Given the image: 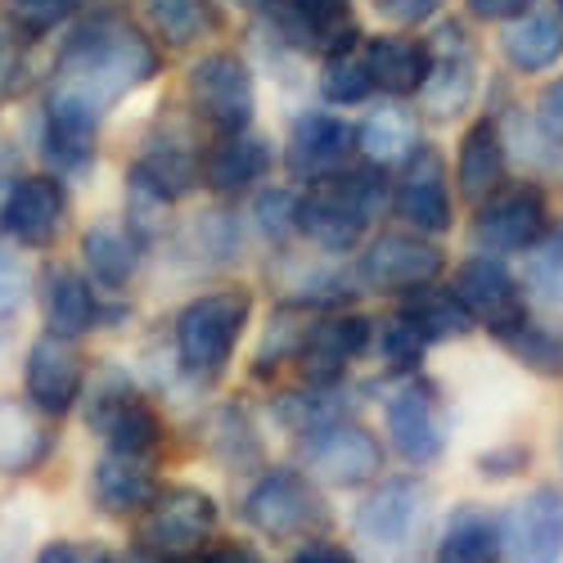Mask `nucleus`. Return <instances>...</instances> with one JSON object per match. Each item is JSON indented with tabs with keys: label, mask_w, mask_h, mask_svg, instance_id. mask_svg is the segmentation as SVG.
<instances>
[{
	"label": "nucleus",
	"mask_w": 563,
	"mask_h": 563,
	"mask_svg": "<svg viewBox=\"0 0 563 563\" xmlns=\"http://www.w3.org/2000/svg\"><path fill=\"white\" fill-rule=\"evenodd\" d=\"M369 10L379 14L384 23H393V27H424V23H433L442 10H446V0H369Z\"/></svg>",
	"instance_id": "51"
},
{
	"label": "nucleus",
	"mask_w": 563,
	"mask_h": 563,
	"mask_svg": "<svg viewBox=\"0 0 563 563\" xmlns=\"http://www.w3.org/2000/svg\"><path fill=\"white\" fill-rule=\"evenodd\" d=\"M185 563H271L249 537H217L212 545H203L195 559H185Z\"/></svg>",
	"instance_id": "54"
},
{
	"label": "nucleus",
	"mask_w": 563,
	"mask_h": 563,
	"mask_svg": "<svg viewBox=\"0 0 563 563\" xmlns=\"http://www.w3.org/2000/svg\"><path fill=\"white\" fill-rule=\"evenodd\" d=\"M257 19L275 51L316 64L347 55L365 41L361 19L352 14V0H266Z\"/></svg>",
	"instance_id": "11"
},
{
	"label": "nucleus",
	"mask_w": 563,
	"mask_h": 563,
	"mask_svg": "<svg viewBox=\"0 0 563 563\" xmlns=\"http://www.w3.org/2000/svg\"><path fill=\"white\" fill-rule=\"evenodd\" d=\"M519 279L537 311H563V221H554L545 240L523 253Z\"/></svg>",
	"instance_id": "44"
},
{
	"label": "nucleus",
	"mask_w": 563,
	"mask_h": 563,
	"mask_svg": "<svg viewBox=\"0 0 563 563\" xmlns=\"http://www.w3.org/2000/svg\"><path fill=\"white\" fill-rule=\"evenodd\" d=\"M118 563H180V559H172V554H163L145 541H131L126 550H118Z\"/></svg>",
	"instance_id": "56"
},
{
	"label": "nucleus",
	"mask_w": 563,
	"mask_h": 563,
	"mask_svg": "<svg viewBox=\"0 0 563 563\" xmlns=\"http://www.w3.org/2000/svg\"><path fill=\"white\" fill-rule=\"evenodd\" d=\"M32 298L41 307V330L55 334V339H68V343L113 334L122 324H131V316H135V307L126 298L100 294L86 279V271L68 257H45L36 266Z\"/></svg>",
	"instance_id": "7"
},
{
	"label": "nucleus",
	"mask_w": 563,
	"mask_h": 563,
	"mask_svg": "<svg viewBox=\"0 0 563 563\" xmlns=\"http://www.w3.org/2000/svg\"><path fill=\"white\" fill-rule=\"evenodd\" d=\"M32 36H23L19 27H10L0 19V109L23 100L32 81H36V68H32Z\"/></svg>",
	"instance_id": "47"
},
{
	"label": "nucleus",
	"mask_w": 563,
	"mask_h": 563,
	"mask_svg": "<svg viewBox=\"0 0 563 563\" xmlns=\"http://www.w3.org/2000/svg\"><path fill=\"white\" fill-rule=\"evenodd\" d=\"M163 492V468L158 460H140V455H118V451H100L86 468V500L100 519L126 523L140 519L154 496Z\"/></svg>",
	"instance_id": "25"
},
{
	"label": "nucleus",
	"mask_w": 563,
	"mask_h": 563,
	"mask_svg": "<svg viewBox=\"0 0 563 563\" xmlns=\"http://www.w3.org/2000/svg\"><path fill=\"white\" fill-rule=\"evenodd\" d=\"M185 118L208 135L257 126V73L240 51H203L185 68Z\"/></svg>",
	"instance_id": "10"
},
{
	"label": "nucleus",
	"mask_w": 563,
	"mask_h": 563,
	"mask_svg": "<svg viewBox=\"0 0 563 563\" xmlns=\"http://www.w3.org/2000/svg\"><path fill=\"white\" fill-rule=\"evenodd\" d=\"M158 73H163V55L145 23H135L118 10H81L51 59L45 90L77 100L81 109L109 122V113L126 96H135L140 86L158 81Z\"/></svg>",
	"instance_id": "1"
},
{
	"label": "nucleus",
	"mask_w": 563,
	"mask_h": 563,
	"mask_svg": "<svg viewBox=\"0 0 563 563\" xmlns=\"http://www.w3.org/2000/svg\"><path fill=\"white\" fill-rule=\"evenodd\" d=\"M365 384H285V388H275L271 401H266V419L271 424L302 442L320 429H330V424H343V419H361L365 415Z\"/></svg>",
	"instance_id": "24"
},
{
	"label": "nucleus",
	"mask_w": 563,
	"mask_h": 563,
	"mask_svg": "<svg viewBox=\"0 0 563 563\" xmlns=\"http://www.w3.org/2000/svg\"><path fill=\"white\" fill-rule=\"evenodd\" d=\"M145 262H150V253L131 240V230L118 217H100L77 234V266L86 271V279L100 294L126 298L135 289L140 271H145Z\"/></svg>",
	"instance_id": "29"
},
{
	"label": "nucleus",
	"mask_w": 563,
	"mask_h": 563,
	"mask_svg": "<svg viewBox=\"0 0 563 563\" xmlns=\"http://www.w3.org/2000/svg\"><path fill=\"white\" fill-rule=\"evenodd\" d=\"M532 113V126L550 140V145L563 154V77L559 81H550L541 96H537V104L528 109Z\"/></svg>",
	"instance_id": "52"
},
{
	"label": "nucleus",
	"mask_w": 563,
	"mask_h": 563,
	"mask_svg": "<svg viewBox=\"0 0 563 563\" xmlns=\"http://www.w3.org/2000/svg\"><path fill=\"white\" fill-rule=\"evenodd\" d=\"M167 415L163 406L150 397V388L131 397L113 419H109V429L100 433L104 451H118V455H140V460H158L163 464V451H167Z\"/></svg>",
	"instance_id": "38"
},
{
	"label": "nucleus",
	"mask_w": 563,
	"mask_h": 563,
	"mask_svg": "<svg viewBox=\"0 0 563 563\" xmlns=\"http://www.w3.org/2000/svg\"><path fill=\"white\" fill-rule=\"evenodd\" d=\"M514 365H523L541 384H563V311L528 307L514 324L492 339Z\"/></svg>",
	"instance_id": "32"
},
{
	"label": "nucleus",
	"mask_w": 563,
	"mask_h": 563,
	"mask_svg": "<svg viewBox=\"0 0 563 563\" xmlns=\"http://www.w3.org/2000/svg\"><path fill=\"white\" fill-rule=\"evenodd\" d=\"M532 464H537L532 442H496L474 455V474L483 483H519L532 474Z\"/></svg>",
	"instance_id": "48"
},
{
	"label": "nucleus",
	"mask_w": 563,
	"mask_h": 563,
	"mask_svg": "<svg viewBox=\"0 0 563 563\" xmlns=\"http://www.w3.org/2000/svg\"><path fill=\"white\" fill-rule=\"evenodd\" d=\"M279 302L289 307H302V311H339V307H361L365 294L352 279V266L347 262H330L324 257L320 266H302L294 275V285L279 294Z\"/></svg>",
	"instance_id": "42"
},
{
	"label": "nucleus",
	"mask_w": 563,
	"mask_h": 563,
	"mask_svg": "<svg viewBox=\"0 0 563 563\" xmlns=\"http://www.w3.org/2000/svg\"><path fill=\"white\" fill-rule=\"evenodd\" d=\"M537 0H464V14L474 23H487V27H505L514 19H523Z\"/></svg>",
	"instance_id": "55"
},
{
	"label": "nucleus",
	"mask_w": 563,
	"mask_h": 563,
	"mask_svg": "<svg viewBox=\"0 0 563 563\" xmlns=\"http://www.w3.org/2000/svg\"><path fill=\"white\" fill-rule=\"evenodd\" d=\"M195 446L203 451L208 464H217L221 474L234 478H253L257 468L271 464L266 429L262 415L244 397H221L195 419Z\"/></svg>",
	"instance_id": "23"
},
{
	"label": "nucleus",
	"mask_w": 563,
	"mask_h": 563,
	"mask_svg": "<svg viewBox=\"0 0 563 563\" xmlns=\"http://www.w3.org/2000/svg\"><path fill=\"white\" fill-rule=\"evenodd\" d=\"M285 563H365V559H361L356 545H347V541L311 537V541H298V545L285 554Z\"/></svg>",
	"instance_id": "53"
},
{
	"label": "nucleus",
	"mask_w": 563,
	"mask_h": 563,
	"mask_svg": "<svg viewBox=\"0 0 563 563\" xmlns=\"http://www.w3.org/2000/svg\"><path fill=\"white\" fill-rule=\"evenodd\" d=\"M81 10H86V0H0V19L32 41L68 27Z\"/></svg>",
	"instance_id": "46"
},
{
	"label": "nucleus",
	"mask_w": 563,
	"mask_h": 563,
	"mask_svg": "<svg viewBox=\"0 0 563 563\" xmlns=\"http://www.w3.org/2000/svg\"><path fill=\"white\" fill-rule=\"evenodd\" d=\"M140 14L145 32L167 51H199L225 27L217 0H140Z\"/></svg>",
	"instance_id": "36"
},
{
	"label": "nucleus",
	"mask_w": 563,
	"mask_h": 563,
	"mask_svg": "<svg viewBox=\"0 0 563 563\" xmlns=\"http://www.w3.org/2000/svg\"><path fill=\"white\" fill-rule=\"evenodd\" d=\"M135 523H140L135 541L185 563L221 537V500L199 483H163L154 505Z\"/></svg>",
	"instance_id": "18"
},
{
	"label": "nucleus",
	"mask_w": 563,
	"mask_h": 563,
	"mask_svg": "<svg viewBox=\"0 0 563 563\" xmlns=\"http://www.w3.org/2000/svg\"><path fill=\"white\" fill-rule=\"evenodd\" d=\"M240 523L262 541H311L334 532V509L298 464H266L249 478L240 505Z\"/></svg>",
	"instance_id": "5"
},
{
	"label": "nucleus",
	"mask_w": 563,
	"mask_h": 563,
	"mask_svg": "<svg viewBox=\"0 0 563 563\" xmlns=\"http://www.w3.org/2000/svg\"><path fill=\"white\" fill-rule=\"evenodd\" d=\"M253 320H257V294L240 285V279L190 294L172 311L167 324V374L195 397L217 393L234 356H240Z\"/></svg>",
	"instance_id": "2"
},
{
	"label": "nucleus",
	"mask_w": 563,
	"mask_h": 563,
	"mask_svg": "<svg viewBox=\"0 0 563 563\" xmlns=\"http://www.w3.org/2000/svg\"><path fill=\"white\" fill-rule=\"evenodd\" d=\"M419 126L424 122H419L415 109H406V100H379L356 122V158L397 172L419 145H424V131Z\"/></svg>",
	"instance_id": "34"
},
{
	"label": "nucleus",
	"mask_w": 563,
	"mask_h": 563,
	"mask_svg": "<svg viewBox=\"0 0 563 563\" xmlns=\"http://www.w3.org/2000/svg\"><path fill=\"white\" fill-rule=\"evenodd\" d=\"M505 519V559L509 563H563V487L537 483L514 496Z\"/></svg>",
	"instance_id": "26"
},
{
	"label": "nucleus",
	"mask_w": 563,
	"mask_h": 563,
	"mask_svg": "<svg viewBox=\"0 0 563 563\" xmlns=\"http://www.w3.org/2000/svg\"><path fill=\"white\" fill-rule=\"evenodd\" d=\"M86 352L81 343H68V339H55V334H36L23 352V401L64 424V419L77 415V401H81V388H86Z\"/></svg>",
	"instance_id": "22"
},
{
	"label": "nucleus",
	"mask_w": 563,
	"mask_h": 563,
	"mask_svg": "<svg viewBox=\"0 0 563 563\" xmlns=\"http://www.w3.org/2000/svg\"><path fill=\"white\" fill-rule=\"evenodd\" d=\"M275 163H279L275 140L257 126L234 131V135H212L199 150V190L217 203L253 199L271 180Z\"/></svg>",
	"instance_id": "19"
},
{
	"label": "nucleus",
	"mask_w": 563,
	"mask_h": 563,
	"mask_svg": "<svg viewBox=\"0 0 563 563\" xmlns=\"http://www.w3.org/2000/svg\"><path fill=\"white\" fill-rule=\"evenodd\" d=\"M379 419H384V446L393 460H401V468L415 474H429L446 460L451 446V410H446V393L429 369L410 374V379L384 384L379 397Z\"/></svg>",
	"instance_id": "6"
},
{
	"label": "nucleus",
	"mask_w": 563,
	"mask_h": 563,
	"mask_svg": "<svg viewBox=\"0 0 563 563\" xmlns=\"http://www.w3.org/2000/svg\"><path fill=\"white\" fill-rule=\"evenodd\" d=\"M554 10H559V14H563V0H554Z\"/></svg>",
	"instance_id": "57"
},
{
	"label": "nucleus",
	"mask_w": 563,
	"mask_h": 563,
	"mask_svg": "<svg viewBox=\"0 0 563 563\" xmlns=\"http://www.w3.org/2000/svg\"><path fill=\"white\" fill-rule=\"evenodd\" d=\"M347 163H356V122L324 104L294 113L285 150H279V167H285L289 185H316L343 172Z\"/></svg>",
	"instance_id": "21"
},
{
	"label": "nucleus",
	"mask_w": 563,
	"mask_h": 563,
	"mask_svg": "<svg viewBox=\"0 0 563 563\" xmlns=\"http://www.w3.org/2000/svg\"><path fill=\"white\" fill-rule=\"evenodd\" d=\"M73 225V190L51 172H19L0 190V244L14 253H55Z\"/></svg>",
	"instance_id": "13"
},
{
	"label": "nucleus",
	"mask_w": 563,
	"mask_h": 563,
	"mask_svg": "<svg viewBox=\"0 0 563 563\" xmlns=\"http://www.w3.org/2000/svg\"><path fill=\"white\" fill-rule=\"evenodd\" d=\"M393 307L415 324L419 334H424V343H429V347L460 343V339H468V334H478L474 316H468V311L460 307V298L451 294L446 279H438V285H424V289H415V294L397 298Z\"/></svg>",
	"instance_id": "37"
},
{
	"label": "nucleus",
	"mask_w": 563,
	"mask_h": 563,
	"mask_svg": "<svg viewBox=\"0 0 563 563\" xmlns=\"http://www.w3.org/2000/svg\"><path fill=\"white\" fill-rule=\"evenodd\" d=\"M316 96L324 109H361L374 100V81H369V68L361 59V45L347 55H334V59H324L320 73H316Z\"/></svg>",
	"instance_id": "45"
},
{
	"label": "nucleus",
	"mask_w": 563,
	"mask_h": 563,
	"mask_svg": "<svg viewBox=\"0 0 563 563\" xmlns=\"http://www.w3.org/2000/svg\"><path fill=\"white\" fill-rule=\"evenodd\" d=\"M249 230L271 253H294L298 249V185H262L249 208Z\"/></svg>",
	"instance_id": "43"
},
{
	"label": "nucleus",
	"mask_w": 563,
	"mask_h": 563,
	"mask_svg": "<svg viewBox=\"0 0 563 563\" xmlns=\"http://www.w3.org/2000/svg\"><path fill=\"white\" fill-rule=\"evenodd\" d=\"M27 563H118V550L100 537H45Z\"/></svg>",
	"instance_id": "50"
},
{
	"label": "nucleus",
	"mask_w": 563,
	"mask_h": 563,
	"mask_svg": "<svg viewBox=\"0 0 563 563\" xmlns=\"http://www.w3.org/2000/svg\"><path fill=\"white\" fill-rule=\"evenodd\" d=\"M32 285H36V271L23 262V253L0 244V324H19L23 307L32 302Z\"/></svg>",
	"instance_id": "49"
},
{
	"label": "nucleus",
	"mask_w": 563,
	"mask_h": 563,
	"mask_svg": "<svg viewBox=\"0 0 563 563\" xmlns=\"http://www.w3.org/2000/svg\"><path fill=\"white\" fill-rule=\"evenodd\" d=\"M393 172L374 163H347L316 185H298V244L330 262H347L379 221H388Z\"/></svg>",
	"instance_id": "3"
},
{
	"label": "nucleus",
	"mask_w": 563,
	"mask_h": 563,
	"mask_svg": "<svg viewBox=\"0 0 563 563\" xmlns=\"http://www.w3.org/2000/svg\"><path fill=\"white\" fill-rule=\"evenodd\" d=\"M429 352H433V347L424 343V334H419L397 307H388L384 316H374V347H369V361L379 365V388L419 374V369L429 365Z\"/></svg>",
	"instance_id": "40"
},
{
	"label": "nucleus",
	"mask_w": 563,
	"mask_h": 563,
	"mask_svg": "<svg viewBox=\"0 0 563 563\" xmlns=\"http://www.w3.org/2000/svg\"><path fill=\"white\" fill-rule=\"evenodd\" d=\"M369 347H374V316L365 307L311 311L302 324L289 384H347L352 369L369 361Z\"/></svg>",
	"instance_id": "15"
},
{
	"label": "nucleus",
	"mask_w": 563,
	"mask_h": 563,
	"mask_svg": "<svg viewBox=\"0 0 563 563\" xmlns=\"http://www.w3.org/2000/svg\"><path fill=\"white\" fill-rule=\"evenodd\" d=\"M59 451V424L23 397H0V478H36Z\"/></svg>",
	"instance_id": "31"
},
{
	"label": "nucleus",
	"mask_w": 563,
	"mask_h": 563,
	"mask_svg": "<svg viewBox=\"0 0 563 563\" xmlns=\"http://www.w3.org/2000/svg\"><path fill=\"white\" fill-rule=\"evenodd\" d=\"M500 59L519 77H541L563 59V14L554 5H532L523 19L500 27Z\"/></svg>",
	"instance_id": "35"
},
{
	"label": "nucleus",
	"mask_w": 563,
	"mask_h": 563,
	"mask_svg": "<svg viewBox=\"0 0 563 563\" xmlns=\"http://www.w3.org/2000/svg\"><path fill=\"white\" fill-rule=\"evenodd\" d=\"M446 285H451L460 307L474 316V324L487 339H496L505 324H514L532 307L528 294H523L519 271L509 266V257H496V253H468V257H460L451 266Z\"/></svg>",
	"instance_id": "20"
},
{
	"label": "nucleus",
	"mask_w": 563,
	"mask_h": 563,
	"mask_svg": "<svg viewBox=\"0 0 563 563\" xmlns=\"http://www.w3.org/2000/svg\"><path fill=\"white\" fill-rule=\"evenodd\" d=\"M180 230L185 234L172 230V240H185V253H190V262L212 266V271L240 266L244 253H249V240H253L249 217L234 208V203H217V199L203 212H195Z\"/></svg>",
	"instance_id": "33"
},
{
	"label": "nucleus",
	"mask_w": 563,
	"mask_h": 563,
	"mask_svg": "<svg viewBox=\"0 0 563 563\" xmlns=\"http://www.w3.org/2000/svg\"><path fill=\"white\" fill-rule=\"evenodd\" d=\"M311 311L302 307H289V302H275V311L266 316V334L249 361V379L257 388H285L289 369H294V356H298V343H302V324H307Z\"/></svg>",
	"instance_id": "39"
},
{
	"label": "nucleus",
	"mask_w": 563,
	"mask_h": 563,
	"mask_svg": "<svg viewBox=\"0 0 563 563\" xmlns=\"http://www.w3.org/2000/svg\"><path fill=\"white\" fill-rule=\"evenodd\" d=\"M294 464L320 492H365L388 474V446L361 419H343L294 442Z\"/></svg>",
	"instance_id": "12"
},
{
	"label": "nucleus",
	"mask_w": 563,
	"mask_h": 563,
	"mask_svg": "<svg viewBox=\"0 0 563 563\" xmlns=\"http://www.w3.org/2000/svg\"><path fill=\"white\" fill-rule=\"evenodd\" d=\"M424 41L433 51V68H429V81L419 86V96H415V113H419V122H433V126L460 122L478 104V90H483L478 41L460 19H442L433 27V36H424Z\"/></svg>",
	"instance_id": "14"
},
{
	"label": "nucleus",
	"mask_w": 563,
	"mask_h": 563,
	"mask_svg": "<svg viewBox=\"0 0 563 563\" xmlns=\"http://www.w3.org/2000/svg\"><path fill=\"white\" fill-rule=\"evenodd\" d=\"M352 279L365 298H406L424 285L446 279V249L429 234H415L406 225H379L369 240L347 257Z\"/></svg>",
	"instance_id": "8"
},
{
	"label": "nucleus",
	"mask_w": 563,
	"mask_h": 563,
	"mask_svg": "<svg viewBox=\"0 0 563 563\" xmlns=\"http://www.w3.org/2000/svg\"><path fill=\"white\" fill-rule=\"evenodd\" d=\"M145 393V384L122 365V361H90L86 369V388H81V401H77V419L90 438H100L109 429V419L131 401Z\"/></svg>",
	"instance_id": "41"
},
{
	"label": "nucleus",
	"mask_w": 563,
	"mask_h": 563,
	"mask_svg": "<svg viewBox=\"0 0 563 563\" xmlns=\"http://www.w3.org/2000/svg\"><path fill=\"white\" fill-rule=\"evenodd\" d=\"M100 145H104V118L81 109L77 100L41 90V104L32 118V154L41 172H51L68 185L90 180V172L100 167Z\"/></svg>",
	"instance_id": "16"
},
{
	"label": "nucleus",
	"mask_w": 563,
	"mask_h": 563,
	"mask_svg": "<svg viewBox=\"0 0 563 563\" xmlns=\"http://www.w3.org/2000/svg\"><path fill=\"white\" fill-rule=\"evenodd\" d=\"M361 59L369 68L374 96H384V100H415L419 86L429 81V68H433L429 41L424 36H410V32L365 36L361 41Z\"/></svg>",
	"instance_id": "30"
},
{
	"label": "nucleus",
	"mask_w": 563,
	"mask_h": 563,
	"mask_svg": "<svg viewBox=\"0 0 563 563\" xmlns=\"http://www.w3.org/2000/svg\"><path fill=\"white\" fill-rule=\"evenodd\" d=\"M509 145L505 131L496 122V113L474 118L460 131L455 145V163H451V180H455V199L460 208H478L483 199H492L500 185L509 180Z\"/></svg>",
	"instance_id": "28"
},
{
	"label": "nucleus",
	"mask_w": 563,
	"mask_h": 563,
	"mask_svg": "<svg viewBox=\"0 0 563 563\" xmlns=\"http://www.w3.org/2000/svg\"><path fill=\"white\" fill-rule=\"evenodd\" d=\"M429 563H509L500 509L487 500H455L433 528Z\"/></svg>",
	"instance_id": "27"
},
{
	"label": "nucleus",
	"mask_w": 563,
	"mask_h": 563,
	"mask_svg": "<svg viewBox=\"0 0 563 563\" xmlns=\"http://www.w3.org/2000/svg\"><path fill=\"white\" fill-rule=\"evenodd\" d=\"M554 203L550 190L537 176H519L505 180L492 199H483L478 208H468L464 221V240L474 253H496V257H523L532 253L550 225H554Z\"/></svg>",
	"instance_id": "9"
},
{
	"label": "nucleus",
	"mask_w": 563,
	"mask_h": 563,
	"mask_svg": "<svg viewBox=\"0 0 563 563\" xmlns=\"http://www.w3.org/2000/svg\"><path fill=\"white\" fill-rule=\"evenodd\" d=\"M393 225H406L429 240H446L460 221V199H455V180L446 167V154L424 140L397 172H393V203H388Z\"/></svg>",
	"instance_id": "17"
},
{
	"label": "nucleus",
	"mask_w": 563,
	"mask_h": 563,
	"mask_svg": "<svg viewBox=\"0 0 563 563\" xmlns=\"http://www.w3.org/2000/svg\"><path fill=\"white\" fill-rule=\"evenodd\" d=\"M438 487L429 474L397 468L369 483L352 509V541L365 563H429Z\"/></svg>",
	"instance_id": "4"
}]
</instances>
